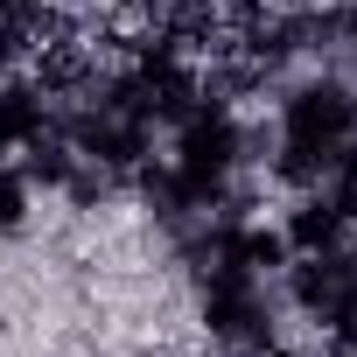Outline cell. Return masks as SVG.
<instances>
[{
	"label": "cell",
	"mask_w": 357,
	"mask_h": 357,
	"mask_svg": "<svg viewBox=\"0 0 357 357\" xmlns=\"http://www.w3.org/2000/svg\"><path fill=\"white\" fill-rule=\"evenodd\" d=\"M0 8H43V0H0Z\"/></svg>",
	"instance_id": "obj_7"
},
{
	"label": "cell",
	"mask_w": 357,
	"mask_h": 357,
	"mask_svg": "<svg viewBox=\"0 0 357 357\" xmlns=\"http://www.w3.org/2000/svg\"><path fill=\"white\" fill-rule=\"evenodd\" d=\"M22 225H29V183L0 175V231H22Z\"/></svg>",
	"instance_id": "obj_5"
},
{
	"label": "cell",
	"mask_w": 357,
	"mask_h": 357,
	"mask_svg": "<svg viewBox=\"0 0 357 357\" xmlns=\"http://www.w3.org/2000/svg\"><path fill=\"white\" fill-rule=\"evenodd\" d=\"M350 133H357V98L343 84H308V91L287 98V140L294 147H315V154L336 161V147Z\"/></svg>",
	"instance_id": "obj_1"
},
{
	"label": "cell",
	"mask_w": 357,
	"mask_h": 357,
	"mask_svg": "<svg viewBox=\"0 0 357 357\" xmlns=\"http://www.w3.org/2000/svg\"><path fill=\"white\" fill-rule=\"evenodd\" d=\"M29 147H36V161H29V175H36V183H63V175H70L63 147H43V140H29Z\"/></svg>",
	"instance_id": "obj_6"
},
{
	"label": "cell",
	"mask_w": 357,
	"mask_h": 357,
	"mask_svg": "<svg viewBox=\"0 0 357 357\" xmlns=\"http://www.w3.org/2000/svg\"><path fill=\"white\" fill-rule=\"evenodd\" d=\"M112 8H126V0H112Z\"/></svg>",
	"instance_id": "obj_9"
},
{
	"label": "cell",
	"mask_w": 357,
	"mask_h": 357,
	"mask_svg": "<svg viewBox=\"0 0 357 357\" xmlns=\"http://www.w3.org/2000/svg\"><path fill=\"white\" fill-rule=\"evenodd\" d=\"M343 238V211H336V197H308L294 218H287V245H301V252H329Z\"/></svg>",
	"instance_id": "obj_2"
},
{
	"label": "cell",
	"mask_w": 357,
	"mask_h": 357,
	"mask_svg": "<svg viewBox=\"0 0 357 357\" xmlns=\"http://www.w3.org/2000/svg\"><path fill=\"white\" fill-rule=\"evenodd\" d=\"M266 357H301V350H266Z\"/></svg>",
	"instance_id": "obj_8"
},
{
	"label": "cell",
	"mask_w": 357,
	"mask_h": 357,
	"mask_svg": "<svg viewBox=\"0 0 357 357\" xmlns=\"http://www.w3.org/2000/svg\"><path fill=\"white\" fill-rule=\"evenodd\" d=\"M343 287H350V273H343L336 259H322V252H315L308 266H294V301L315 308V315H329V301H336Z\"/></svg>",
	"instance_id": "obj_3"
},
{
	"label": "cell",
	"mask_w": 357,
	"mask_h": 357,
	"mask_svg": "<svg viewBox=\"0 0 357 357\" xmlns=\"http://www.w3.org/2000/svg\"><path fill=\"white\" fill-rule=\"evenodd\" d=\"M43 133V98L36 91H0V154H15Z\"/></svg>",
	"instance_id": "obj_4"
}]
</instances>
